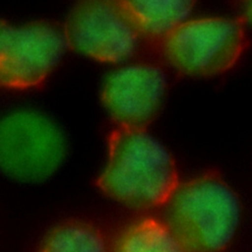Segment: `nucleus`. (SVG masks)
<instances>
[{
    "label": "nucleus",
    "mask_w": 252,
    "mask_h": 252,
    "mask_svg": "<svg viewBox=\"0 0 252 252\" xmlns=\"http://www.w3.org/2000/svg\"><path fill=\"white\" fill-rule=\"evenodd\" d=\"M37 252H109L103 233L91 223L72 220L59 224Z\"/></svg>",
    "instance_id": "nucleus-10"
},
{
    "label": "nucleus",
    "mask_w": 252,
    "mask_h": 252,
    "mask_svg": "<svg viewBox=\"0 0 252 252\" xmlns=\"http://www.w3.org/2000/svg\"><path fill=\"white\" fill-rule=\"evenodd\" d=\"M115 252H189L166 221L143 219L120 237Z\"/></svg>",
    "instance_id": "nucleus-9"
},
{
    "label": "nucleus",
    "mask_w": 252,
    "mask_h": 252,
    "mask_svg": "<svg viewBox=\"0 0 252 252\" xmlns=\"http://www.w3.org/2000/svg\"><path fill=\"white\" fill-rule=\"evenodd\" d=\"M63 29L70 48L101 62L127 60L141 37L123 1L82 2Z\"/></svg>",
    "instance_id": "nucleus-6"
},
{
    "label": "nucleus",
    "mask_w": 252,
    "mask_h": 252,
    "mask_svg": "<svg viewBox=\"0 0 252 252\" xmlns=\"http://www.w3.org/2000/svg\"><path fill=\"white\" fill-rule=\"evenodd\" d=\"M244 19L252 23V2L247 3L244 8Z\"/></svg>",
    "instance_id": "nucleus-11"
},
{
    "label": "nucleus",
    "mask_w": 252,
    "mask_h": 252,
    "mask_svg": "<svg viewBox=\"0 0 252 252\" xmlns=\"http://www.w3.org/2000/svg\"><path fill=\"white\" fill-rule=\"evenodd\" d=\"M167 206V224L189 252H220L240 220L235 192L215 173L180 183Z\"/></svg>",
    "instance_id": "nucleus-2"
},
{
    "label": "nucleus",
    "mask_w": 252,
    "mask_h": 252,
    "mask_svg": "<svg viewBox=\"0 0 252 252\" xmlns=\"http://www.w3.org/2000/svg\"><path fill=\"white\" fill-rule=\"evenodd\" d=\"M248 43L243 20L188 19L161 40L166 60L179 72L212 76L230 69Z\"/></svg>",
    "instance_id": "nucleus-3"
},
{
    "label": "nucleus",
    "mask_w": 252,
    "mask_h": 252,
    "mask_svg": "<svg viewBox=\"0 0 252 252\" xmlns=\"http://www.w3.org/2000/svg\"><path fill=\"white\" fill-rule=\"evenodd\" d=\"M141 36L163 40L188 20L194 2L188 0L123 1Z\"/></svg>",
    "instance_id": "nucleus-8"
},
{
    "label": "nucleus",
    "mask_w": 252,
    "mask_h": 252,
    "mask_svg": "<svg viewBox=\"0 0 252 252\" xmlns=\"http://www.w3.org/2000/svg\"><path fill=\"white\" fill-rule=\"evenodd\" d=\"M65 150L62 132L43 114L20 110L0 119V168L14 179L47 178L61 163Z\"/></svg>",
    "instance_id": "nucleus-4"
},
{
    "label": "nucleus",
    "mask_w": 252,
    "mask_h": 252,
    "mask_svg": "<svg viewBox=\"0 0 252 252\" xmlns=\"http://www.w3.org/2000/svg\"><path fill=\"white\" fill-rule=\"evenodd\" d=\"M166 87V75L159 67L129 64L107 76L101 99L117 126L146 129L160 108Z\"/></svg>",
    "instance_id": "nucleus-7"
},
{
    "label": "nucleus",
    "mask_w": 252,
    "mask_h": 252,
    "mask_svg": "<svg viewBox=\"0 0 252 252\" xmlns=\"http://www.w3.org/2000/svg\"><path fill=\"white\" fill-rule=\"evenodd\" d=\"M180 182L172 156L146 129L117 126L108 138V158L96 185L135 209L166 205Z\"/></svg>",
    "instance_id": "nucleus-1"
},
{
    "label": "nucleus",
    "mask_w": 252,
    "mask_h": 252,
    "mask_svg": "<svg viewBox=\"0 0 252 252\" xmlns=\"http://www.w3.org/2000/svg\"><path fill=\"white\" fill-rule=\"evenodd\" d=\"M64 29L50 22L12 25L0 21V86H39L68 48Z\"/></svg>",
    "instance_id": "nucleus-5"
}]
</instances>
